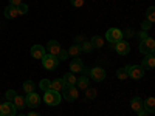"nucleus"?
<instances>
[{
	"label": "nucleus",
	"mask_w": 155,
	"mask_h": 116,
	"mask_svg": "<svg viewBox=\"0 0 155 116\" xmlns=\"http://www.w3.org/2000/svg\"><path fill=\"white\" fill-rule=\"evenodd\" d=\"M76 85H78L76 88H79V90H85V88L88 87V76H84V74H82V76L79 77V79L76 81Z\"/></svg>",
	"instance_id": "23"
},
{
	"label": "nucleus",
	"mask_w": 155,
	"mask_h": 116,
	"mask_svg": "<svg viewBox=\"0 0 155 116\" xmlns=\"http://www.w3.org/2000/svg\"><path fill=\"white\" fill-rule=\"evenodd\" d=\"M0 108H2V102H0Z\"/></svg>",
	"instance_id": "41"
},
{
	"label": "nucleus",
	"mask_w": 155,
	"mask_h": 116,
	"mask_svg": "<svg viewBox=\"0 0 155 116\" xmlns=\"http://www.w3.org/2000/svg\"><path fill=\"white\" fill-rule=\"evenodd\" d=\"M116 77H118V79H121V81L127 79V77H129V74H127V70H126V67H124V68H118V70H116Z\"/></svg>",
	"instance_id": "26"
},
{
	"label": "nucleus",
	"mask_w": 155,
	"mask_h": 116,
	"mask_svg": "<svg viewBox=\"0 0 155 116\" xmlns=\"http://www.w3.org/2000/svg\"><path fill=\"white\" fill-rule=\"evenodd\" d=\"M65 82H64L62 79H56V81H51V85H50V90H54V92L61 93L64 88H65Z\"/></svg>",
	"instance_id": "17"
},
{
	"label": "nucleus",
	"mask_w": 155,
	"mask_h": 116,
	"mask_svg": "<svg viewBox=\"0 0 155 116\" xmlns=\"http://www.w3.org/2000/svg\"><path fill=\"white\" fill-rule=\"evenodd\" d=\"M17 12H19V16L27 14V12H28V5H27V3H20V5L17 6Z\"/></svg>",
	"instance_id": "30"
},
{
	"label": "nucleus",
	"mask_w": 155,
	"mask_h": 116,
	"mask_svg": "<svg viewBox=\"0 0 155 116\" xmlns=\"http://www.w3.org/2000/svg\"><path fill=\"white\" fill-rule=\"evenodd\" d=\"M126 70H127L129 77H130V79H134V81L141 79V77L144 76V73H146V70L141 67V65H127Z\"/></svg>",
	"instance_id": "3"
},
{
	"label": "nucleus",
	"mask_w": 155,
	"mask_h": 116,
	"mask_svg": "<svg viewBox=\"0 0 155 116\" xmlns=\"http://www.w3.org/2000/svg\"><path fill=\"white\" fill-rule=\"evenodd\" d=\"M137 114H138V116H147V114H149V113H147V111H146V110H141V111H138V113H137Z\"/></svg>",
	"instance_id": "38"
},
{
	"label": "nucleus",
	"mask_w": 155,
	"mask_h": 116,
	"mask_svg": "<svg viewBox=\"0 0 155 116\" xmlns=\"http://www.w3.org/2000/svg\"><path fill=\"white\" fill-rule=\"evenodd\" d=\"M3 16H5L6 19H16V17L19 16V12H17V8H16V6H11V5H8V6L5 8V12H3Z\"/></svg>",
	"instance_id": "18"
},
{
	"label": "nucleus",
	"mask_w": 155,
	"mask_h": 116,
	"mask_svg": "<svg viewBox=\"0 0 155 116\" xmlns=\"http://www.w3.org/2000/svg\"><path fill=\"white\" fill-rule=\"evenodd\" d=\"M25 102H27V105H28L30 108H36V107L41 105V96H39L36 92L28 93L27 96H25Z\"/></svg>",
	"instance_id": "9"
},
{
	"label": "nucleus",
	"mask_w": 155,
	"mask_h": 116,
	"mask_svg": "<svg viewBox=\"0 0 155 116\" xmlns=\"http://www.w3.org/2000/svg\"><path fill=\"white\" fill-rule=\"evenodd\" d=\"M17 96V93L14 92V90H8V92L5 93V98H6V101H9V102H12L14 101V98Z\"/></svg>",
	"instance_id": "31"
},
{
	"label": "nucleus",
	"mask_w": 155,
	"mask_h": 116,
	"mask_svg": "<svg viewBox=\"0 0 155 116\" xmlns=\"http://www.w3.org/2000/svg\"><path fill=\"white\" fill-rule=\"evenodd\" d=\"M141 67L144 70H152L155 67V56L153 54H144V59L141 62Z\"/></svg>",
	"instance_id": "14"
},
{
	"label": "nucleus",
	"mask_w": 155,
	"mask_h": 116,
	"mask_svg": "<svg viewBox=\"0 0 155 116\" xmlns=\"http://www.w3.org/2000/svg\"><path fill=\"white\" fill-rule=\"evenodd\" d=\"M62 50V47H61V44L58 42V40H50L48 44H47V54H51V56H58L59 54V51Z\"/></svg>",
	"instance_id": "11"
},
{
	"label": "nucleus",
	"mask_w": 155,
	"mask_h": 116,
	"mask_svg": "<svg viewBox=\"0 0 155 116\" xmlns=\"http://www.w3.org/2000/svg\"><path fill=\"white\" fill-rule=\"evenodd\" d=\"M81 53H92V51H93V47H92V44H90V42H87V40H84L81 45Z\"/></svg>",
	"instance_id": "24"
},
{
	"label": "nucleus",
	"mask_w": 155,
	"mask_h": 116,
	"mask_svg": "<svg viewBox=\"0 0 155 116\" xmlns=\"http://www.w3.org/2000/svg\"><path fill=\"white\" fill-rule=\"evenodd\" d=\"M143 110H146L149 114L155 111V99H153L152 96L147 98L146 101H143Z\"/></svg>",
	"instance_id": "15"
},
{
	"label": "nucleus",
	"mask_w": 155,
	"mask_h": 116,
	"mask_svg": "<svg viewBox=\"0 0 155 116\" xmlns=\"http://www.w3.org/2000/svg\"><path fill=\"white\" fill-rule=\"evenodd\" d=\"M153 11H155V8H153V6H149V8H147V12H146V20H149L150 23H153V22H155Z\"/></svg>",
	"instance_id": "27"
},
{
	"label": "nucleus",
	"mask_w": 155,
	"mask_h": 116,
	"mask_svg": "<svg viewBox=\"0 0 155 116\" xmlns=\"http://www.w3.org/2000/svg\"><path fill=\"white\" fill-rule=\"evenodd\" d=\"M153 23H150L149 20H144V22H141V30H143V31H149Z\"/></svg>",
	"instance_id": "32"
},
{
	"label": "nucleus",
	"mask_w": 155,
	"mask_h": 116,
	"mask_svg": "<svg viewBox=\"0 0 155 116\" xmlns=\"http://www.w3.org/2000/svg\"><path fill=\"white\" fill-rule=\"evenodd\" d=\"M61 101H62L61 93L54 92V90H47L45 95H44V102H45L47 105H50V107H56V105H59V104H61Z\"/></svg>",
	"instance_id": "1"
},
{
	"label": "nucleus",
	"mask_w": 155,
	"mask_h": 116,
	"mask_svg": "<svg viewBox=\"0 0 155 116\" xmlns=\"http://www.w3.org/2000/svg\"><path fill=\"white\" fill-rule=\"evenodd\" d=\"M84 62H82V59H79V57H74L73 60H71V63H70V71L74 74V73H82V70H84Z\"/></svg>",
	"instance_id": "12"
},
{
	"label": "nucleus",
	"mask_w": 155,
	"mask_h": 116,
	"mask_svg": "<svg viewBox=\"0 0 155 116\" xmlns=\"http://www.w3.org/2000/svg\"><path fill=\"white\" fill-rule=\"evenodd\" d=\"M123 37H124V34H123V31L118 30V28H109V30L106 31V39H107L110 44H116V42L123 40Z\"/></svg>",
	"instance_id": "6"
},
{
	"label": "nucleus",
	"mask_w": 155,
	"mask_h": 116,
	"mask_svg": "<svg viewBox=\"0 0 155 116\" xmlns=\"http://www.w3.org/2000/svg\"><path fill=\"white\" fill-rule=\"evenodd\" d=\"M140 53L141 54H153L155 51V40L152 37H147L144 40H140Z\"/></svg>",
	"instance_id": "2"
},
{
	"label": "nucleus",
	"mask_w": 155,
	"mask_h": 116,
	"mask_svg": "<svg viewBox=\"0 0 155 116\" xmlns=\"http://www.w3.org/2000/svg\"><path fill=\"white\" fill-rule=\"evenodd\" d=\"M16 111H17V108L9 101H6L5 104H2V108H0V113H2L3 116H16Z\"/></svg>",
	"instance_id": "10"
},
{
	"label": "nucleus",
	"mask_w": 155,
	"mask_h": 116,
	"mask_svg": "<svg viewBox=\"0 0 155 116\" xmlns=\"http://www.w3.org/2000/svg\"><path fill=\"white\" fill-rule=\"evenodd\" d=\"M70 2H71V5H73L74 8H81V6H84L85 0H70Z\"/></svg>",
	"instance_id": "35"
},
{
	"label": "nucleus",
	"mask_w": 155,
	"mask_h": 116,
	"mask_svg": "<svg viewBox=\"0 0 155 116\" xmlns=\"http://www.w3.org/2000/svg\"><path fill=\"white\" fill-rule=\"evenodd\" d=\"M0 116H3V114H2V113H0Z\"/></svg>",
	"instance_id": "42"
},
{
	"label": "nucleus",
	"mask_w": 155,
	"mask_h": 116,
	"mask_svg": "<svg viewBox=\"0 0 155 116\" xmlns=\"http://www.w3.org/2000/svg\"><path fill=\"white\" fill-rule=\"evenodd\" d=\"M67 54L68 56H71V57H79V54H81V47L79 45H71L68 50H67Z\"/></svg>",
	"instance_id": "22"
},
{
	"label": "nucleus",
	"mask_w": 155,
	"mask_h": 116,
	"mask_svg": "<svg viewBox=\"0 0 155 116\" xmlns=\"http://www.w3.org/2000/svg\"><path fill=\"white\" fill-rule=\"evenodd\" d=\"M85 96H87L88 99L96 98V88H90V87H87V88H85Z\"/></svg>",
	"instance_id": "29"
},
{
	"label": "nucleus",
	"mask_w": 155,
	"mask_h": 116,
	"mask_svg": "<svg viewBox=\"0 0 155 116\" xmlns=\"http://www.w3.org/2000/svg\"><path fill=\"white\" fill-rule=\"evenodd\" d=\"M42 65H44V68L45 70H56L58 67H59V59L56 57V56H51V54H45L42 59Z\"/></svg>",
	"instance_id": "4"
},
{
	"label": "nucleus",
	"mask_w": 155,
	"mask_h": 116,
	"mask_svg": "<svg viewBox=\"0 0 155 116\" xmlns=\"http://www.w3.org/2000/svg\"><path fill=\"white\" fill-rule=\"evenodd\" d=\"M88 76L92 77L93 81H96V82H102L106 79V71H104V68H101V67H95V68H90Z\"/></svg>",
	"instance_id": "7"
},
{
	"label": "nucleus",
	"mask_w": 155,
	"mask_h": 116,
	"mask_svg": "<svg viewBox=\"0 0 155 116\" xmlns=\"http://www.w3.org/2000/svg\"><path fill=\"white\" fill-rule=\"evenodd\" d=\"M45 54H47L45 47H42V45H33L31 47V56L34 59H42Z\"/></svg>",
	"instance_id": "13"
},
{
	"label": "nucleus",
	"mask_w": 155,
	"mask_h": 116,
	"mask_svg": "<svg viewBox=\"0 0 155 116\" xmlns=\"http://www.w3.org/2000/svg\"><path fill=\"white\" fill-rule=\"evenodd\" d=\"M123 34H124V36H127V37H134V36H135V33H132V31H130V30H127V31H126V33H124V31H123Z\"/></svg>",
	"instance_id": "37"
},
{
	"label": "nucleus",
	"mask_w": 155,
	"mask_h": 116,
	"mask_svg": "<svg viewBox=\"0 0 155 116\" xmlns=\"http://www.w3.org/2000/svg\"><path fill=\"white\" fill-rule=\"evenodd\" d=\"M78 88H76V85H73V87H65L61 92V96H62V99H65L67 102H74L76 99H78Z\"/></svg>",
	"instance_id": "5"
},
{
	"label": "nucleus",
	"mask_w": 155,
	"mask_h": 116,
	"mask_svg": "<svg viewBox=\"0 0 155 116\" xmlns=\"http://www.w3.org/2000/svg\"><path fill=\"white\" fill-rule=\"evenodd\" d=\"M27 116H42V114H39V113H36V111H31V113H28Z\"/></svg>",
	"instance_id": "39"
},
{
	"label": "nucleus",
	"mask_w": 155,
	"mask_h": 116,
	"mask_svg": "<svg viewBox=\"0 0 155 116\" xmlns=\"http://www.w3.org/2000/svg\"><path fill=\"white\" fill-rule=\"evenodd\" d=\"M50 85H51V81L50 79H42L41 82H39V87H41V90H44V92L50 90Z\"/></svg>",
	"instance_id": "28"
},
{
	"label": "nucleus",
	"mask_w": 155,
	"mask_h": 116,
	"mask_svg": "<svg viewBox=\"0 0 155 116\" xmlns=\"http://www.w3.org/2000/svg\"><path fill=\"white\" fill-rule=\"evenodd\" d=\"M12 104H14V107H16L17 110H22V108L27 107V102H25V98H22V96H19V95L14 98V101H12Z\"/></svg>",
	"instance_id": "21"
},
{
	"label": "nucleus",
	"mask_w": 155,
	"mask_h": 116,
	"mask_svg": "<svg viewBox=\"0 0 155 116\" xmlns=\"http://www.w3.org/2000/svg\"><path fill=\"white\" fill-rule=\"evenodd\" d=\"M19 116H27V114H19Z\"/></svg>",
	"instance_id": "40"
},
{
	"label": "nucleus",
	"mask_w": 155,
	"mask_h": 116,
	"mask_svg": "<svg viewBox=\"0 0 155 116\" xmlns=\"http://www.w3.org/2000/svg\"><path fill=\"white\" fill-rule=\"evenodd\" d=\"M130 107H132V110H134L135 113L141 111V110H143V99L138 98V96H135V98L130 101Z\"/></svg>",
	"instance_id": "16"
},
{
	"label": "nucleus",
	"mask_w": 155,
	"mask_h": 116,
	"mask_svg": "<svg viewBox=\"0 0 155 116\" xmlns=\"http://www.w3.org/2000/svg\"><path fill=\"white\" fill-rule=\"evenodd\" d=\"M62 81L65 82L67 87H73V85H76V81H78V79H76V76H74L73 73H67L65 76L62 77Z\"/></svg>",
	"instance_id": "19"
},
{
	"label": "nucleus",
	"mask_w": 155,
	"mask_h": 116,
	"mask_svg": "<svg viewBox=\"0 0 155 116\" xmlns=\"http://www.w3.org/2000/svg\"><path fill=\"white\" fill-rule=\"evenodd\" d=\"M23 90H25V93H33L34 92V82L33 81H25L23 82Z\"/></svg>",
	"instance_id": "25"
},
{
	"label": "nucleus",
	"mask_w": 155,
	"mask_h": 116,
	"mask_svg": "<svg viewBox=\"0 0 155 116\" xmlns=\"http://www.w3.org/2000/svg\"><path fill=\"white\" fill-rule=\"evenodd\" d=\"M113 50L120 56H126V54L130 53V45H129V42H126V40H120V42L113 44Z\"/></svg>",
	"instance_id": "8"
},
{
	"label": "nucleus",
	"mask_w": 155,
	"mask_h": 116,
	"mask_svg": "<svg viewBox=\"0 0 155 116\" xmlns=\"http://www.w3.org/2000/svg\"><path fill=\"white\" fill-rule=\"evenodd\" d=\"M59 60H65V59H68V54H67V51H64V50H61L59 51V54L56 56Z\"/></svg>",
	"instance_id": "33"
},
{
	"label": "nucleus",
	"mask_w": 155,
	"mask_h": 116,
	"mask_svg": "<svg viewBox=\"0 0 155 116\" xmlns=\"http://www.w3.org/2000/svg\"><path fill=\"white\" fill-rule=\"evenodd\" d=\"M90 44H92L93 50L95 48H102V47H104V39L99 37V36H93L92 39H90Z\"/></svg>",
	"instance_id": "20"
},
{
	"label": "nucleus",
	"mask_w": 155,
	"mask_h": 116,
	"mask_svg": "<svg viewBox=\"0 0 155 116\" xmlns=\"http://www.w3.org/2000/svg\"><path fill=\"white\" fill-rule=\"evenodd\" d=\"M138 39H140V40H144V39H147L149 37V34H147V31H143V30H141L138 34H135Z\"/></svg>",
	"instance_id": "34"
},
{
	"label": "nucleus",
	"mask_w": 155,
	"mask_h": 116,
	"mask_svg": "<svg viewBox=\"0 0 155 116\" xmlns=\"http://www.w3.org/2000/svg\"><path fill=\"white\" fill-rule=\"evenodd\" d=\"M20 3H22V0H9V5H11V6H16V8H17Z\"/></svg>",
	"instance_id": "36"
}]
</instances>
